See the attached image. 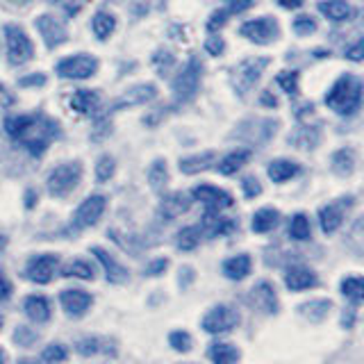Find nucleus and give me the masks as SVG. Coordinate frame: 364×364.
<instances>
[{
	"label": "nucleus",
	"mask_w": 364,
	"mask_h": 364,
	"mask_svg": "<svg viewBox=\"0 0 364 364\" xmlns=\"http://www.w3.org/2000/svg\"><path fill=\"white\" fill-rule=\"evenodd\" d=\"M5 130L14 141L23 144L32 155H41L60 134V125L46 114H21L5 119Z\"/></svg>",
	"instance_id": "obj_1"
},
{
	"label": "nucleus",
	"mask_w": 364,
	"mask_h": 364,
	"mask_svg": "<svg viewBox=\"0 0 364 364\" xmlns=\"http://www.w3.org/2000/svg\"><path fill=\"white\" fill-rule=\"evenodd\" d=\"M323 102L337 117H353L364 102V80L355 73H341L326 91Z\"/></svg>",
	"instance_id": "obj_2"
},
{
	"label": "nucleus",
	"mask_w": 364,
	"mask_h": 364,
	"mask_svg": "<svg viewBox=\"0 0 364 364\" xmlns=\"http://www.w3.org/2000/svg\"><path fill=\"white\" fill-rule=\"evenodd\" d=\"M82 180V164L80 162H66L55 166L48 178H46V187H48V193L55 198H64L68 196Z\"/></svg>",
	"instance_id": "obj_3"
},
{
	"label": "nucleus",
	"mask_w": 364,
	"mask_h": 364,
	"mask_svg": "<svg viewBox=\"0 0 364 364\" xmlns=\"http://www.w3.org/2000/svg\"><path fill=\"white\" fill-rule=\"evenodd\" d=\"M203 75V64L196 55H191L185 62V66L180 68V73L173 77V98L178 102H187L196 96L198 85Z\"/></svg>",
	"instance_id": "obj_4"
},
{
	"label": "nucleus",
	"mask_w": 364,
	"mask_h": 364,
	"mask_svg": "<svg viewBox=\"0 0 364 364\" xmlns=\"http://www.w3.org/2000/svg\"><path fill=\"white\" fill-rule=\"evenodd\" d=\"M269 64H271L269 57H248V60L239 62L232 68V87L237 89V94L244 96L246 91L253 89L259 82V77Z\"/></svg>",
	"instance_id": "obj_5"
},
{
	"label": "nucleus",
	"mask_w": 364,
	"mask_h": 364,
	"mask_svg": "<svg viewBox=\"0 0 364 364\" xmlns=\"http://www.w3.org/2000/svg\"><path fill=\"white\" fill-rule=\"evenodd\" d=\"M239 34L257 46H269L280 37V26L273 16H259L242 23L239 26Z\"/></svg>",
	"instance_id": "obj_6"
},
{
	"label": "nucleus",
	"mask_w": 364,
	"mask_h": 364,
	"mask_svg": "<svg viewBox=\"0 0 364 364\" xmlns=\"http://www.w3.org/2000/svg\"><path fill=\"white\" fill-rule=\"evenodd\" d=\"M239 321H242V316H239V312L232 305H214L212 310L203 316L200 328L210 335H223L235 330Z\"/></svg>",
	"instance_id": "obj_7"
},
{
	"label": "nucleus",
	"mask_w": 364,
	"mask_h": 364,
	"mask_svg": "<svg viewBox=\"0 0 364 364\" xmlns=\"http://www.w3.org/2000/svg\"><path fill=\"white\" fill-rule=\"evenodd\" d=\"M55 71L60 77L66 80H87L98 71V60L94 55H71V57H64V60L57 62Z\"/></svg>",
	"instance_id": "obj_8"
},
{
	"label": "nucleus",
	"mask_w": 364,
	"mask_h": 364,
	"mask_svg": "<svg viewBox=\"0 0 364 364\" xmlns=\"http://www.w3.org/2000/svg\"><path fill=\"white\" fill-rule=\"evenodd\" d=\"M5 41H7V60H9V64L18 66V64H26L28 60H32L34 43L30 41V37L18 26H11V23H7V26H5Z\"/></svg>",
	"instance_id": "obj_9"
},
{
	"label": "nucleus",
	"mask_w": 364,
	"mask_h": 364,
	"mask_svg": "<svg viewBox=\"0 0 364 364\" xmlns=\"http://www.w3.org/2000/svg\"><path fill=\"white\" fill-rule=\"evenodd\" d=\"M350 205H353V198L346 196V198H337L333 203H328L318 210V225H321L323 235H335L339 230Z\"/></svg>",
	"instance_id": "obj_10"
},
{
	"label": "nucleus",
	"mask_w": 364,
	"mask_h": 364,
	"mask_svg": "<svg viewBox=\"0 0 364 364\" xmlns=\"http://www.w3.org/2000/svg\"><path fill=\"white\" fill-rule=\"evenodd\" d=\"M191 198L198 200L200 205H205V210L208 212H221V210H228L235 205V198H232L230 191L219 189L214 185H198L191 191Z\"/></svg>",
	"instance_id": "obj_11"
},
{
	"label": "nucleus",
	"mask_w": 364,
	"mask_h": 364,
	"mask_svg": "<svg viewBox=\"0 0 364 364\" xmlns=\"http://www.w3.org/2000/svg\"><path fill=\"white\" fill-rule=\"evenodd\" d=\"M57 269H60V257L53 253H41L28 259L26 276L37 284H48L55 278Z\"/></svg>",
	"instance_id": "obj_12"
},
{
	"label": "nucleus",
	"mask_w": 364,
	"mask_h": 364,
	"mask_svg": "<svg viewBox=\"0 0 364 364\" xmlns=\"http://www.w3.org/2000/svg\"><path fill=\"white\" fill-rule=\"evenodd\" d=\"M107 210V198L100 196V193H94V196L85 198L77 205V210L73 214V225L75 228H91L100 221V216Z\"/></svg>",
	"instance_id": "obj_13"
},
{
	"label": "nucleus",
	"mask_w": 364,
	"mask_h": 364,
	"mask_svg": "<svg viewBox=\"0 0 364 364\" xmlns=\"http://www.w3.org/2000/svg\"><path fill=\"white\" fill-rule=\"evenodd\" d=\"M155 96H157V87L155 85H136V87H130L128 91H123V94L112 102V112L125 109V107L146 105V102H151Z\"/></svg>",
	"instance_id": "obj_14"
},
{
	"label": "nucleus",
	"mask_w": 364,
	"mask_h": 364,
	"mask_svg": "<svg viewBox=\"0 0 364 364\" xmlns=\"http://www.w3.org/2000/svg\"><path fill=\"white\" fill-rule=\"evenodd\" d=\"M91 303H94V299L82 291V289H64L60 291V305H62V310L71 316V318H80V316H85L89 312V307Z\"/></svg>",
	"instance_id": "obj_15"
},
{
	"label": "nucleus",
	"mask_w": 364,
	"mask_h": 364,
	"mask_svg": "<svg viewBox=\"0 0 364 364\" xmlns=\"http://www.w3.org/2000/svg\"><path fill=\"white\" fill-rule=\"evenodd\" d=\"M318 284V276L305 264H294L284 271V287L289 291H305Z\"/></svg>",
	"instance_id": "obj_16"
},
{
	"label": "nucleus",
	"mask_w": 364,
	"mask_h": 364,
	"mask_svg": "<svg viewBox=\"0 0 364 364\" xmlns=\"http://www.w3.org/2000/svg\"><path fill=\"white\" fill-rule=\"evenodd\" d=\"M91 253H94L96 259L102 264V273H105V278H107L112 284H123V282H128V269H125L112 253H107V250H105V248H100V246H94V248H91Z\"/></svg>",
	"instance_id": "obj_17"
},
{
	"label": "nucleus",
	"mask_w": 364,
	"mask_h": 364,
	"mask_svg": "<svg viewBox=\"0 0 364 364\" xmlns=\"http://www.w3.org/2000/svg\"><path fill=\"white\" fill-rule=\"evenodd\" d=\"M250 303H253L257 310L267 312V314H278V296L276 287L269 280H259L253 289H250Z\"/></svg>",
	"instance_id": "obj_18"
},
{
	"label": "nucleus",
	"mask_w": 364,
	"mask_h": 364,
	"mask_svg": "<svg viewBox=\"0 0 364 364\" xmlns=\"http://www.w3.org/2000/svg\"><path fill=\"white\" fill-rule=\"evenodd\" d=\"M37 30L41 32L43 43L48 46V48H57V46H62L68 39L66 37V28L55 16H48V14H43V16L37 18Z\"/></svg>",
	"instance_id": "obj_19"
},
{
	"label": "nucleus",
	"mask_w": 364,
	"mask_h": 364,
	"mask_svg": "<svg viewBox=\"0 0 364 364\" xmlns=\"http://www.w3.org/2000/svg\"><path fill=\"white\" fill-rule=\"evenodd\" d=\"M221 269H223V276H225L228 280L239 282V280L248 278V273L253 271V257L246 255V253L232 255V257L223 259V267H221Z\"/></svg>",
	"instance_id": "obj_20"
},
{
	"label": "nucleus",
	"mask_w": 364,
	"mask_h": 364,
	"mask_svg": "<svg viewBox=\"0 0 364 364\" xmlns=\"http://www.w3.org/2000/svg\"><path fill=\"white\" fill-rule=\"evenodd\" d=\"M23 312H26L32 321H37V323H43V321H48L53 310H50V301L46 299V296L41 294H30L23 299Z\"/></svg>",
	"instance_id": "obj_21"
},
{
	"label": "nucleus",
	"mask_w": 364,
	"mask_h": 364,
	"mask_svg": "<svg viewBox=\"0 0 364 364\" xmlns=\"http://www.w3.org/2000/svg\"><path fill=\"white\" fill-rule=\"evenodd\" d=\"M189 208H191V200L187 193H182V191L168 193V196L159 200V214L164 216V221H171V219H176V216L185 214Z\"/></svg>",
	"instance_id": "obj_22"
},
{
	"label": "nucleus",
	"mask_w": 364,
	"mask_h": 364,
	"mask_svg": "<svg viewBox=\"0 0 364 364\" xmlns=\"http://www.w3.org/2000/svg\"><path fill=\"white\" fill-rule=\"evenodd\" d=\"M250 157H253V151H250V148H235V151H230L219 162V173L221 176H235L237 171H242L248 164Z\"/></svg>",
	"instance_id": "obj_23"
},
{
	"label": "nucleus",
	"mask_w": 364,
	"mask_h": 364,
	"mask_svg": "<svg viewBox=\"0 0 364 364\" xmlns=\"http://www.w3.org/2000/svg\"><path fill=\"white\" fill-rule=\"evenodd\" d=\"M316 9L333 23H344L353 14V7L346 3V0H318Z\"/></svg>",
	"instance_id": "obj_24"
},
{
	"label": "nucleus",
	"mask_w": 364,
	"mask_h": 364,
	"mask_svg": "<svg viewBox=\"0 0 364 364\" xmlns=\"http://www.w3.org/2000/svg\"><path fill=\"white\" fill-rule=\"evenodd\" d=\"M71 107L77 114H85V117H91V114H96L98 107H100L98 91H94V89H80V91H75L73 98H71Z\"/></svg>",
	"instance_id": "obj_25"
},
{
	"label": "nucleus",
	"mask_w": 364,
	"mask_h": 364,
	"mask_svg": "<svg viewBox=\"0 0 364 364\" xmlns=\"http://www.w3.org/2000/svg\"><path fill=\"white\" fill-rule=\"evenodd\" d=\"M330 310H333V301L330 299H314L299 305V312L307 318L310 323H321L328 318Z\"/></svg>",
	"instance_id": "obj_26"
},
{
	"label": "nucleus",
	"mask_w": 364,
	"mask_h": 364,
	"mask_svg": "<svg viewBox=\"0 0 364 364\" xmlns=\"http://www.w3.org/2000/svg\"><path fill=\"white\" fill-rule=\"evenodd\" d=\"M267 173H269V178H271L273 182H278V185H282V182H287V180H291L294 176H299V173H301V166L296 164L294 159H284V157H280V159H273V162L269 164Z\"/></svg>",
	"instance_id": "obj_27"
},
{
	"label": "nucleus",
	"mask_w": 364,
	"mask_h": 364,
	"mask_svg": "<svg viewBox=\"0 0 364 364\" xmlns=\"http://www.w3.org/2000/svg\"><path fill=\"white\" fill-rule=\"evenodd\" d=\"M330 168L339 178L350 176L355 171V151L353 148H339V151H335L333 157H330Z\"/></svg>",
	"instance_id": "obj_28"
},
{
	"label": "nucleus",
	"mask_w": 364,
	"mask_h": 364,
	"mask_svg": "<svg viewBox=\"0 0 364 364\" xmlns=\"http://www.w3.org/2000/svg\"><path fill=\"white\" fill-rule=\"evenodd\" d=\"M280 223V212L276 208H262L253 214V221H250V228L257 235H267L271 230H276Z\"/></svg>",
	"instance_id": "obj_29"
},
{
	"label": "nucleus",
	"mask_w": 364,
	"mask_h": 364,
	"mask_svg": "<svg viewBox=\"0 0 364 364\" xmlns=\"http://www.w3.org/2000/svg\"><path fill=\"white\" fill-rule=\"evenodd\" d=\"M216 159V153L214 151H205V153H198V155H189V157H182L180 159V171L185 176H196L200 171L210 168Z\"/></svg>",
	"instance_id": "obj_30"
},
{
	"label": "nucleus",
	"mask_w": 364,
	"mask_h": 364,
	"mask_svg": "<svg viewBox=\"0 0 364 364\" xmlns=\"http://www.w3.org/2000/svg\"><path fill=\"white\" fill-rule=\"evenodd\" d=\"M318 141H321V130L314 128V125H299V128L289 134V144L296 148H305V151L316 148Z\"/></svg>",
	"instance_id": "obj_31"
},
{
	"label": "nucleus",
	"mask_w": 364,
	"mask_h": 364,
	"mask_svg": "<svg viewBox=\"0 0 364 364\" xmlns=\"http://www.w3.org/2000/svg\"><path fill=\"white\" fill-rule=\"evenodd\" d=\"M339 291L353 305H362L364 303V278L362 276H346V278H341Z\"/></svg>",
	"instance_id": "obj_32"
},
{
	"label": "nucleus",
	"mask_w": 364,
	"mask_h": 364,
	"mask_svg": "<svg viewBox=\"0 0 364 364\" xmlns=\"http://www.w3.org/2000/svg\"><path fill=\"white\" fill-rule=\"evenodd\" d=\"M289 237L294 242H307L312 237V223H310V216L305 212H296L289 221Z\"/></svg>",
	"instance_id": "obj_33"
},
{
	"label": "nucleus",
	"mask_w": 364,
	"mask_h": 364,
	"mask_svg": "<svg viewBox=\"0 0 364 364\" xmlns=\"http://www.w3.org/2000/svg\"><path fill=\"white\" fill-rule=\"evenodd\" d=\"M112 339L107 337H80L75 341V350L80 353V355H96V353H117V350H112V348H105V344Z\"/></svg>",
	"instance_id": "obj_34"
},
{
	"label": "nucleus",
	"mask_w": 364,
	"mask_h": 364,
	"mask_svg": "<svg viewBox=\"0 0 364 364\" xmlns=\"http://www.w3.org/2000/svg\"><path fill=\"white\" fill-rule=\"evenodd\" d=\"M208 358L216 364H230L239 360V350L235 344H225V341H216L208 348Z\"/></svg>",
	"instance_id": "obj_35"
},
{
	"label": "nucleus",
	"mask_w": 364,
	"mask_h": 364,
	"mask_svg": "<svg viewBox=\"0 0 364 364\" xmlns=\"http://www.w3.org/2000/svg\"><path fill=\"white\" fill-rule=\"evenodd\" d=\"M114 28H117V18H114V14H109V11H96L94 21H91V30H94L98 39H107L114 32Z\"/></svg>",
	"instance_id": "obj_36"
},
{
	"label": "nucleus",
	"mask_w": 364,
	"mask_h": 364,
	"mask_svg": "<svg viewBox=\"0 0 364 364\" xmlns=\"http://www.w3.org/2000/svg\"><path fill=\"white\" fill-rule=\"evenodd\" d=\"M200 237H203V228L200 225H187V228H182V230L178 232L176 244H178L180 250H193V248H198Z\"/></svg>",
	"instance_id": "obj_37"
},
{
	"label": "nucleus",
	"mask_w": 364,
	"mask_h": 364,
	"mask_svg": "<svg viewBox=\"0 0 364 364\" xmlns=\"http://www.w3.org/2000/svg\"><path fill=\"white\" fill-rule=\"evenodd\" d=\"M62 276L77 278V280H94L96 271H94V267H91L87 259H73V262H68V264L64 267Z\"/></svg>",
	"instance_id": "obj_38"
},
{
	"label": "nucleus",
	"mask_w": 364,
	"mask_h": 364,
	"mask_svg": "<svg viewBox=\"0 0 364 364\" xmlns=\"http://www.w3.org/2000/svg\"><path fill=\"white\" fill-rule=\"evenodd\" d=\"M148 182H151L153 189H164L168 182V171H166V162L164 159H157V162L148 171Z\"/></svg>",
	"instance_id": "obj_39"
},
{
	"label": "nucleus",
	"mask_w": 364,
	"mask_h": 364,
	"mask_svg": "<svg viewBox=\"0 0 364 364\" xmlns=\"http://www.w3.org/2000/svg\"><path fill=\"white\" fill-rule=\"evenodd\" d=\"M299 80H301L299 71H280V73L276 75V85H278L287 96H296V94H299Z\"/></svg>",
	"instance_id": "obj_40"
},
{
	"label": "nucleus",
	"mask_w": 364,
	"mask_h": 364,
	"mask_svg": "<svg viewBox=\"0 0 364 364\" xmlns=\"http://www.w3.org/2000/svg\"><path fill=\"white\" fill-rule=\"evenodd\" d=\"M291 30H294V34H299V37H310V34L316 32V18L310 16V14L296 16L294 23H291Z\"/></svg>",
	"instance_id": "obj_41"
},
{
	"label": "nucleus",
	"mask_w": 364,
	"mask_h": 364,
	"mask_svg": "<svg viewBox=\"0 0 364 364\" xmlns=\"http://www.w3.org/2000/svg\"><path fill=\"white\" fill-rule=\"evenodd\" d=\"M114 171H117V159H114L112 155H102L96 164V180L107 182L114 176Z\"/></svg>",
	"instance_id": "obj_42"
},
{
	"label": "nucleus",
	"mask_w": 364,
	"mask_h": 364,
	"mask_svg": "<svg viewBox=\"0 0 364 364\" xmlns=\"http://www.w3.org/2000/svg\"><path fill=\"white\" fill-rule=\"evenodd\" d=\"M168 344L173 346L176 350H180V353H189L191 346H193V339H191L189 333H185V330H176V333L168 335Z\"/></svg>",
	"instance_id": "obj_43"
},
{
	"label": "nucleus",
	"mask_w": 364,
	"mask_h": 364,
	"mask_svg": "<svg viewBox=\"0 0 364 364\" xmlns=\"http://www.w3.org/2000/svg\"><path fill=\"white\" fill-rule=\"evenodd\" d=\"M11 339H14V344H16V346L28 348V346H32L34 341L39 339V335L34 333V330L26 328V326H18V328L14 330V335H11Z\"/></svg>",
	"instance_id": "obj_44"
},
{
	"label": "nucleus",
	"mask_w": 364,
	"mask_h": 364,
	"mask_svg": "<svg viewBox=\"0 0 364 364\" xmlns=\"http://www.w3.org/2000/svg\"><path fill=\"white\" fill-rule=\"evenodd\" d=\"M68 358V348L64 344H50L41 350L43 362H64Z\"/></svg>",
	"instance_id": "obj_45"
},
{
	"label": "nucleus",
	"mask_w": 364,
	"mask_h": 364,
	"mask_svg": "<svg viewBox=\"0 0 364 364\" xmlns=\"http://www.w3.org/2000/svg\"><path fill=\"white\" fill-rule=\"evenodd\" d=\"M173 62H176V57L171 55L168 50H159V53H155V57H153V64L159 68V75H166V73H168V68L173 66Z\"/></svg>",
	"instance_id": "obj_46"
},
{
	"label": "nucleus",
	"mask_w": 364,
	"mask_h": 364,
	"mask_svg": "<svg viewBox=\"0 0 364 364\" xmlns=\"http://www.w3.org/2000/svg\"><path fill=\"white\" fill-rule=\"evenodd\" d=\"M344 57H346L348 62H353V64L364 62V37H360L355 43H350L348 48L344 50Z\"/></svg>",
	"instance_id": "obj_47"
},
{
	"label": "nucleus",
	"mask_w": 364,
	"mask_h": 364,
	"mask_svg": "<svg viewBox=\"0 0 364 364\" xmlns=\"http://www.w3.org/2000/svg\"><path fill=\"white\" fill-rule=\"evenodd\" d=\"M242 191H244V196L246 198H257L259 193H262V185H259V180L255 176H246L242 180Z\"/></svg>",
	"instance_id": "obj_48"
},
{
	"label": "nucleus",
	"mask_w": 364,
	"mask_h": 364,
	"mask_svg": "<svg viewBox=\"0 0 364 364\" xmlns=\"http://www.w3.org/2000/svg\"><path fill=\"white\" fill-rule=\"evenodd\" d=\"M53 3L60 5L66 11V16H75L77 11L89 3V0H53Z\"/></svg>",
	"instance_id": "obj_49"
},
{
	"label": "nucleus",
	"mask_w": 364,
	"mask_h": 364,
	"mask_svg": "<svg viewBox=\"0 0 364 364\" xmlns=\"http://www.w3.org/2000/svg\"><path fill=\"white\" fill-rule=\"evenodd\" d=\"M228 16H230V14H228V9H225V7H223V9H216L214 14L210 16V21H208V30H210V32H216L219 28H223L225 23H228Z\"/></svg>",
	"instance_id": "obj_50"
},
{
	"label": "nucleus",
	"mask_w": 364,
	"mask_h": 364,
	"mask_svg": "<svg viewBox=\"0 0 364 364\" xmlns=\"http://www.w3.org/2000/svg\"><path fill=\"white\" fill-rule=\"evenodd\" d=\"M255 5V0H225V9H228V14H242V11L250 9Z\"/></svg>",
	"instance_id": "obj_51"
},
{
	"label": "nucleus",
	"mask_w": 364,
	"mask_h": 364,
	"mask_svg": "<svg viewBox=\"0 0 364 364\" xmlns=\"http://www.w3.org/2000/svg\"><path fill=\"white\" fill-rule=\"evenodd\" d=\"M205 50L214 57H219L225 50V41L221 37H216V34H212V37H208V41H205Z\"/></svg>",
	"instance_id": "obj_52"
},
{
	"label": "nucleus",
	"mask_w": 364,
	"mask_h": 364,
	"mask_svg": "<svg viewBox=\"0 0 364 364\" xmlns=\"http://www.w3.org/2000/svg\"><path fill=\"white\" fill-rule=\"evenodd\" d=\"M166 267H168V259H164V257L153 259L151 264L146 267V276H162V273L166 271Z\"/></svg>",
	"instance_id": "obj_53"
},
{
	"label": "nucleus",
	"mask_w": 364,
	"mask_h": 364,
	"mask_svg": "<svg viewBox=\"0 0 364 364\" xmlns=\"http://www.w3.org/2000/svg\"><path fill=\"white\" fill-rule=\"evenodd\" d=\"M18 85H21V87H41V85H46V75H43V73L23 75V77L18 80Z\"/></svg>",
	"instance_id": "obj_54"
},
{
	"label": "nucleus",
	"mask_w": 364,
	"mask_h": 364,
	"mask_svg": "<svg viewBox=\"0 0 364 364\" xmlns=\"http://www.w3.org/2000/svg\"><path fill=\"white\" fill-rule=\"evenodd\" d=\"M9 294H11V282L5 278V273L0 271V301L9 299Z\"/></svg>",
	"instance_id": "obj_55"
},
{
	"label": "nucleus",
	"mask_w": 364,
	"mask_h": 364,
	"mask_svg": "<svg viewBox=\"0 0 364 364\" xmlns=\"http://www.w3.org/2000/svg\"><path fill=\"white\" fill-rule=\"evenodd\" d=\"M259 102H262V105H264V107H271V109H273V107H278V98L273 96L269 89H267V91H262Z\"/></svg>",
	"instance_id": "obj_56"
},
{
	"label": "nucleus",
	"mask_w": 364,
	"mask_h": 364,
	"mask_svg": "<svg viewBox=\"0 0 364 364\" xmlns=\"http://www.w3.org/2000/svg\"><path fill=\"white\" fill-rule=\"evenodd\" d=\"M278 5H280L282 9L294 11V9H301V7L305 5V0H278Z\"/></svg>",
	"instance_id": "obj_57"
},
{
	"label": "nucleus",
	"mask_w": 364,
	"mask_h": 364,
	"mask_svg": "<svg viewBox=\"0 0 364 364\" xmlns=\"http://www.w3.org/2000/svg\"><path fill=\"white\" fill-rule=\"evenodd\" d=\"M353 318H355V310H353V307H348V314L344 312V316H341V326L350 328L353 326Z\"/></svg>",
	"instance_id": "obj_58"
},
{
	"label": "nucleus",
	"mask_w": 364,
	"mask_h": 364,
	"mask_svg": "<svg viewBox=\"0 0 364 364\" xmlns=\"http://www.w3.org/2000/svg\"><path fill=\"white\" fill-rule=\"evenodd\" d=\"M26 208H34V198H37V193H34V191H28L26 193Z\"/></svg>",
	"instance_id": "obj_59"
},
{
	"label": "nucleus",
	"mask_w": 364,
	"mask_h": 364,
	"mask_svg": "<svg viewBox=\"0 0 364 364\" xmlns=\"http://www.w3.org/2000/svg\"><path fill=\"white\" fill-rule=\"evenodd\" d=\"M5 362V353H3V348H0V364Z\"/></svg>",
	"instance_id": "obj_60"
},
{
	"label": "nucleus",
	"mask_w": 364,
	"mask_h": 364,
	"mask_svg": "<svg viewBox=\"0 0 364 364\" xmlns=\"http://www.w3.org/2000/svg\"><path fill=\"white\" fill-rule=\"evenodd\" d=\"M3 323H5V318H3V314H0V330H3Z\"/></svg>",
	"instance_id": "obj_61"
}]
</instances>
